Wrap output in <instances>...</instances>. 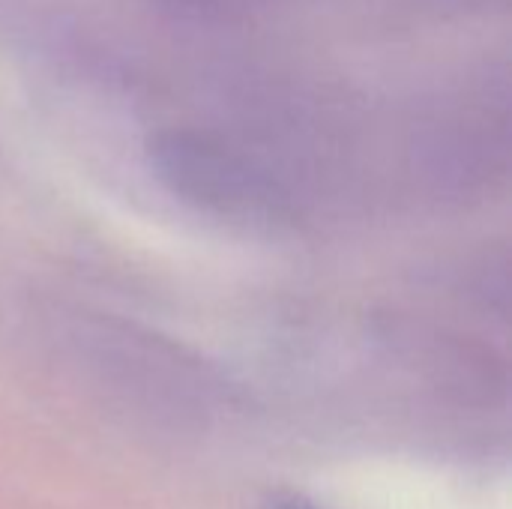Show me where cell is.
I'll use <instances>...</instances> for the list:
<instances>
[{
  "label": "cell",
  "instance_id": "2",
  "mask_svg": "<svg viewBox=\"0 0 512 509\" xmlns=\"http://www.w3.org/2000/svg\"><path fill=\"white\" fill-rule=\"evenodd\" d=\"M267 509H321L318 504L306 501L303 495H291V492H279L267 501Z\"/></svg>",
  "mask_w": 512,
  "mask_h": 509
},
{
  "label": "cell",
  "instance_id": "1",
  "mask_svg": "<svg viewBox=\"0 0 512 509\" xmlns=\"http://www.w3.org/2000/svg\"><path fill=\"white\" fill-rule=\"evenodd\" d=\"M150 165L177 198L210 216L252 228H276L291 219L285 189L207 135L162 132L150 144Z\"/></svg>",
  "mask_w": 512,
  "mask_h": 509
}]
</instances>
